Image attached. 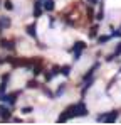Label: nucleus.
Here are the masks:
<instances>
[{"instance_id": "393cba45", "label": "nucleus", "mask_w": 121, "mask_h": 125, "mask_svg": "<svg viewBox=\"0 0 121 125\" xmlns=\"http://www.w3.org/2000/svg\"><path fill=\"white\" fill-rule=\"evenodd\" d=\"M89 3H91V5H96V3H98V0H89Z\"/></svg>"}, {"instance_id": "dca6fc26", "label": "nucleus", "mask_w": 121, "mask_h": 125, "mask_svg": "<svg viewBox=\"0 0 121 125\" xmlns=\"http://www.w3.org/2000/svg\"><path fill=\"white\" fill-rule=\"evenodd\" d=\"M57 120H59V122H66V120H69V118H67V117H66V113L62 112V113H60V117L57 118Z\"/></svg>"}, {"instance_id": "7ed1b4c3", "label": "nucleus", "mask_w": 121, "mask_h": 125, "mask_svg": "<svg viewBox=\"0 0 121 125\" xmlns=\"http://www.w3.org/2000/svg\"><path fill=\"white\" fill-rule=\"evenodd\" d=\"M40 14H42V0H35L34 2V17L37 19L40 17Z\"/></svg>"}, {"instance_id": "2eb2a0df", "label": "nucleus", "mask_w": 121, "mask_h": 125, "mask_svg": "<svg viewBox=\"0 0 121 125\" xmlns=\"http://www.w3.org/2000/svg\"><path fill=\"white\" fill-rule=\"evenodd\" d=\"M5 9H7V10H12V9H14V5H12L10 0H5Z\"/></svg>"}, {"instance_id": "412c9836", "label": "nucleus", "mask_w": 121, "mask_h": 125, "mask_svg": "<svg viewBox=\"0 0 121 125\" xmlns=\"http://www.w3.org/2000/svg\"><path fill=\"white\" fill-rule=\"evenodd\" d=\"M22 112L24 113H30L32 112V106H25V108H22Z\"/></svg>"}, {"instance_id": "f3484780", "label": "nucleus", "mask_w": 121, "mask_h": 125, "mask_svg": "<svg viewBox=\"0 0 121 125\" xmlns=\"http://www.w3.org/2000/svg\"><path fill=\"white\" fill-rule=\"evenodd\" d=\"M5 88H7V81L3 80V81H2V84H0V93H3V91H5Z\"/></svg>"}, {"instance_id": "423d86ee", "label": "nucleus", "mask_w": 121, "mask_h": 125, "mask_svg": "<svg viewBox=\"0 0 121 125\" xmlns=\"http://www.w3.org/2000/svg\"><path fill=\"white\" fill-rule=\"evenodd\" d=\"M42 5H44V9L47 12H52L54 10V2L52 0H45V2H42Z\"/></svg>"}, {"instance_id": "b1692460", "label": "nucleus", "mask_w": 121, "mask_h": 125, "mask_svg": "<svg viewBox=\"0 0 121 125\" xmlns=\"http://www.w3.org/2000/svg\"><path fill=\"white\" fill-rule=\"evenodd\" d=\"M96 120H98V122H101V120H104V113H101V115H98V117H96Z\"/></svg>"}, {"instance_id": "a878e982", "label": "nucleus", "mask_w": 121, "mask_h": 125, "mask_svg": "<svg viewBox=\"0 0 121 125\" xmlns=\"http://www.w3.org/2000/svg\"><path fill=\"white\" fill-rule=\"evenodd\" d=\"M120 71H121V69H120Z\"/></svg>"}, {"instance_id": "20e7f679", "label": "nucleus", "mask_w": 121, "mask_h": 125, "mask_svg": "<svg viewBox=\"0 0 121 125\" xmlns=\"http://www.w3.org/2000/svg\"><path fill=\"white\" fill-rule=\"evenodd\" d=\"M64 113H66V117H67V118H72V117H76V103L71 105V106H67V108L64 110Z\"/></svg>"}, {"instance_id": "5701e85b", "label": "nucleus", "mask_w": 121, "mask_h": 125, "mask_svg": "<svg viewBox=\"0 0 121 125\" xmlns=\"http://www.w3.org/2000/svg\"><path fill=\"white\" fill-rule=\"evenodd\" d=\"M62 93H64V86H60L59 90H57V93H56V95H57V96H59V95H62Z\"/></svg>"}, {"instance_id": "ddd939ff", "label": "nucleus", "mask_w": 121, "mask_h": 125, "mask_svg": "<svg viewBox=\"0 0 121 125\" xmlns=\"http://www.w3.org/2000/svg\"><path fill=\"white\" fill-rule=\"evenodd\" d=\"M37 86H39V83H37L35 80H30V81L27 83V88H37Z\"/></svg>"}, {"instance_id": "a211bd4d", "label": "nucleus", "mask_w": 121, "mask_h": 125, "mask_svg": "<svg viewBox=\"0 0 121 125\" xmlns=\"http://www.w3.org/2000/svg\"><path fill=\"white\" fill-rule=\"evenodd\" d=\"M57 73H60V66H54L52 68V74H57Z\"/></svg>"}, {"instance_id": "6e6552de", "label": "nucleus", "mask_w": 121, "mask_h": 125, "mask_svg": "<svg viewBox=\"0 0 121 125\" xmlns=\"http://www.w3.org/2000/svg\"><path fill=\"white\" fill-rule=\"evenodd\" d=\"M2 47H5V49H14L15 44H14L12 41H5V39H2Z\"/></svg>"}, {"instance_id": "9b49d317", "label": "nucleus", "mask_w": 121, "mask_h": 125, "mask_svg": "<svg viewBox=\"0 0 121 125\" xmlns=\"http://www.w3.org/2000/svg\"><path fill=\"white\" fill-rule=\"evenodd\" d=\"M10 25V21L7 17H0V27H9Z\"/></svg>"}, {"instance_id": "39448f33", "label": "nucleus", "mask_w": 121, "mask_h": 125, "mask_svg": "<svg viewBox=\"0 0 121 125\" xmlns=\"http://www.w3.org/2000/svg\"><path fill=\"white\" fill-rule=\"evenodd\" d=\"M17 96H19V91H15V93H12V95H7V103H10V105H14L15 102H17Z\"/></svg>"}, {"instance_id": "f03ea898", "label": "nucleus", "mask_w": 121, "mask_h": 125, "mask_svg": "<svg viewBox=\"0 0 121 125\" xmlns=\"http://www.w3.org/2000/svg\"><path fill=\"white\" fill-rule=\"evenodd\" d=\"M89 112H87V106L84 102H79V103H76V117H86Z\"/></svg>"}, {"instance_id": "0eeeda50", "label": "nucleus", "mask_w": 121, "mask_h": 125, "mask_svg": "<svg viewBox=\"0 0 121 125\" xmlns=\"http://www.w3.org/2000/svg\"><path fill=\"white\" fill-rule=\"evenodd\" d=\"M116 118H118V112H111V113L104 115V120H106V122H114Z\"/></svg>"}, {"instance_id": "f8f14e48", "label": "nucleus", "mask_w": 121, "mask_h": 125, "mask_svg": "<svg viewBox=\"0 0 121 125\" xmlns=\"http://www.w3.org/2000/svg\"><path fill=\"white\" fill-rule=\"evenodd\" d=\"M69 71H71V66H62V68H60V73H62L64 76H69Z\"/></svg>"}, {"instance_id": "4be33fe9", "label": "nucleus", "mask_w": 121, "mask_h": 125, "mask_svg": "<svg viewBox=\"0 0 121 125\" xmlns=\"http://www.w3.org/2000/svg\"><path fill=\"white\" fill-rule=\"evenodd\" d=\"M96 19H98V21H103V19H104V14H103V12H99V14L96 15Z\"/></svg>"}, {"instance_id": "4468645a", "label": "nucleus", "mask_w": 121, "mask_h": 125, "mask_svg": "<svg viewBox=\"0 0 121 125\" xmlns=\"http://www.w3.org/2000/svg\"><path fill=\"white\" fill-rule=\"evenodd\" d=\"M96 32H98V27H91V32H89V37H96Z\"/></svg>"}, {"instance_id": "6ab92c4d", "label": "nucleus", "mask_w": 121, "mask_h": 125, "mask_svg": "<svg viewBox=\"0 0 121 125\" xmlns=\"http://www.w3.org/2000/svg\"><path fill=\"white\" fill-rule=\"evenodd\" d=\"M113 36H114V37H121V31H113V32H111V37H113Z\"/></svg>"}, {"instance_id": "1a4fd4ad", "label": "nucleus", "mask_w": 121, "mask_h": 125, "mask_svg": "<svg viewBox=\"0 0 121 125\" xmlns=\"http://www.w3.org/2000/svg\"><path fill=\"white\" fill-rule=\"evenodd\" d=\"M27 34H29V36H32V37H35V36H37V34H35V24L27 25Z\"/></svg>"}, {"instance_id": "9d476101", "label": "nucleus", "mask_w": 121, "mask_h": 125, "mask_svg": "<svg viewBox=\"0 0 121 125\" xmlns=\"http://www.w3.org/2000/svg\"><path fill=\"white\" fill-rule=\"evenodd\" d=\"M109 39H111V36H99L98 37V44H106Z\"/></svg>"}, {"instance_id": "aec40b11", "label": "nucleus", "mask_w": 121, "mask_h": 125, "mask_svg": "<svg viewBox=\"0 0 121 125\" xmlns=\"http://www.w3.org/2000/svg\"><path fill=\"white\" fill-rule=\"evenodd\" d=\"M120 54H121V42L116 46V52H114V56H120Z\"/></svg>"}, {"instance_id": "f257e3e1", "label": "nucleus", "mask_w": 121, "mask_h": 125, "mask_svg": "<svg viewBox=\"0 0 121 125\" xmlns=\"http://www.w3.org/2000/svg\"><path fill=\"white\" fill-rule=\"evenodd\" d=\"M82 49H86V44L82 41H78V42L72 44V49H71V51L74 52V59H76V61L81 58V51H82Z\"/></svg>"}]
</instances>
